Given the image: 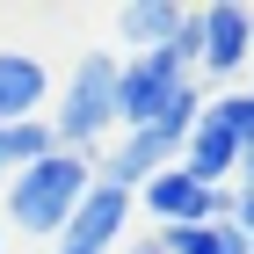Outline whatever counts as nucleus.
I'll use <instances>...</instances> for the list:
<instances>
[{"mask_svg": "<svg viewBox=\"0 0 254 254\" xmlns=\"http://www.w3.org/2000/svg\"><path fill=\"white\" fill-rule=\"evenodd\" d=\"M87 189H95V167L80 153H44L37 167L7 175V218H15V233H51L59 240Z\"/></svg>", "mask_w": 254, "mask_h": 254, "instance_id": "1", "label": "nucleus"}, {"mask_svg": "<svg viewBox=\"0 0 254 254\" xmlns=\"http://www.w3.org/2000/svg\"><path fill=\"white\" fill-rule=\"evenodd\" d=\"M44 95H51V73L29 51H0V124H29Z\"/></svg>", "mask_w": 254, "mask_h": 254, "instance_id": "7", "label": "nucleus"}, {"mask_svg": "<svg viewBox=\"0 0 254 254\" xmlns=\"http://www.w3.org/2000/svg\"><path fill=\"white\" fill-rule=\"evenodd\" d=\"M240 175H247V189H254V145H240Z\"/></svg>", "mask_w": 254, "mask_h": 254, "instance_id": "13", "label": "nucleus"}, {"mask_svg": "<svg viewBox=\"0 0 254 254\" xmlns=\"http://www.w3.org/2000/svg\"><path fill=\"white\" fill-rule=\"evenodd\" d=\"M233 225L247 233V247H254V189H240V203H233Z\"/></svg>", "mask_w": 254, "mask_h": 254, "instance_id": "11", "label": "nucleus"}, {"mask_svg": "<svg viewBox=\"0 0 254 254\" xmlns=\"http://www.w3.org/2000/svg\"><path fill=\"white\" fill-rule=\"evenodd\" d=\"M218 254H254V247H247V233H240V225H218Z\"/></svg>", "mask_w": 254, "mask_h": 254, "instance_id": "12", "label": "nucleus"}, {"mask_svg": "<svg viewBox=\"0 0 254 254\" xmlns=\"http://www.w3.org/2000/svg\"><path fill=\"white\" fill-rule=\"evenodd\" d=\"M124 254H160V247H153V240H131V247H124Z\"/></svg>", "mask_w": 254, "mask_h": 254, "instance_id": "14", "label": "nucleus"}, {"mask_svg": "<svg viewBox=\"0 0 254 254\" xmlns=\"http://www.w3.org/2000/svg\"><path fill=\"white\" fill-rule=\"evenodd\" d=\"M138 196H145V211H153L160 225H218V218H233L225 189H203V182L182 175V167H160Z\"/></svg>", "mask_w": 254, "mask_h": 254, "instance_id": "3", "label": "nucleus"}, {"mask_svg": "<svg viewBox=\"0 0 254 254\" xmlns=\"http://www.w3.org/2000/svg\"><path fill=\"white\" fill-rule=\"evenodd\" d=\"M196 37H203V51H196L203 73H240V65L254 59V15L240 7V0L196 7Z\"/></svg>", "mask_w": 254, "mask_h": 254, "instance_id": "5", "label": "nucleus"}, {"mask_svg": "<svg viewBox=\"0 0 254 254\" xmlns=\"http://www.w3.org/2000/svg\"><path fill=\"white\" fill-rule=\"evenodd\" d=\"M44 153H59V138H51V124L44 117H29V124H0V175H7V167H37Z\"/></svg>", "mask_w": 254, "mask_h": 254, "instance_id": "9", "label": "nucleus"}, {"mask_svg": "<svg viewBox=\"0 0 254 254\" xmlns=\"http://www.w3.org/2000/svg\"><path fill=\"white\" fill-rule=\"evenodd\" d=\"M0 196H7V175H0Z\"/></svg>", "mask_w": 254, "mask_h": 254, "instance_id": "15", "label": "nucleus"}, {"mask_svg": "<svg viewBox=\"0 0 254 254\" xmlns=\"http://www.w3.org/2000/svg\"><path fill=\"white\" fill-rule=\"evenodd\" d=\"M182 22H189L182 0H131V7H117V37L131 44V59H145V51H160V44L175 37Z\"/></svg>", "mask_w": 254, "mask_h": 254, "instance_id": "8", "label": "nucleus"}, {"mask_svg": "<svg viewBox=\"0 0 254 254\" xmlns=\"http://www.w3.org/2000/svg\"><path fill=\"white\" fill-rule=\"evenodd\" d=\"M109 124H117V59H80L73 80H65L59 95V117H51V138H59V153H80L87 160V145L95 138H109Z\"/></svg>", "mask_w": 254, "mask_h": 254, "instance_id": "2", "label": "nucleus"}, {"mask_svg": "<svg viewBox=\"0 0 254 254\" xmlns=\"http://www.w3.org/2000/svg\"><path fill=\"white\" fill-rule=\"evenodd\" d=\"M203 109H211L240 145H254V95H225V102H203Z\"/></svg>", "mask_w": 254, "mask_h": 254, "instance_id": "10", "label": "nucleus"}, {"mask_svg": "<svg viewBox=\"0 0 254 254\" xmlns=\"http://www.w3.org/2000/svg\"><path fill=\"white\" fill-rule=\"evenodd\" d=\"M124 225H131V196L109 189V182H95V189L80 196V211L65 218V233H59V247H51V254H109Z\"/></svg>", "mask_w": 254, "mask_h": 254, "instance_id": "4", "label": "nucleus"}, {"mask_svg": "<svg viewBox=\"0 0 254 254\" xmlns=\"http://www.w3.org/2000/svg\"><path fill=\"white\" fill-rule=\"evenodd\" d=\"M233 167H240V138L225 131L211 109H203V117H196V131L182 138V175H196L203 189H218V182L233 175Z\"/></svg>", "mask_w": 254, "mask_h": 254, "instance_id": "6", "label": "nucleus"}, {"mask_svg": "<svg viewBox=\"0 0 254 254\" xmlns=\"http://www.w3.org/2000/svg\"><path fill=\"white\" fill-rule=\"evenodd\" d=\"M0 240H7V233H0Z\"/></svg>", "mask_w": 254, "mask_h": 254, "instance_id": "16", "label": "nucleus"}]
</instances>
